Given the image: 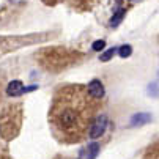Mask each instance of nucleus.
Segmentation results:
<instances>
[{
    "instance_id": "obj_1",
    "label": "nucleus",
    "mask_w": 159,
    "mask_h": 159,
    "mask_svg": "<svg viewBox=\"0 0 159 159\" xmlns=\"http://www.w3.org/2000/svg\"><path fill=\"white\" fill-rule=\"evenodd\" d=\"M98 101L84 85H65L57 90L51 107V123L57 131L70 137H77L93 123Z\"/></svg>"
},
{
    "instance_id": "obj_2",
    "label": "nucleus",
    "mask_w": 159,
    "mask_h": 159,
    "mask_svg": "<svg viewBox=\"0 0 159 159\" xmlns=\"http://www.w3.org/2000/svg\"><path fill=\"white\" fill-rule=\"evenodd\" d=\"M106 128H107V117L104 115V113H101V115H98L93 120L92 126H90V139L101 137V135L104 134V131H106Z\"/></svg>"
},
{
    "instance_id": "obj_3",
    "label": "nucleus",
    "mask_w": 159,
    "mask_h": 159,
    "mask_svg": "<svg viewBox=\"0 0 159 159\" xmlns=\"http://www.w3.org/2000/svg\"><path fill=\"white\" fill-rule=\"evenodd\" d=\"M87 90H88V93L92 95L95 99H101V98L104 96V85H102V82L98 80V79H93L92 82H90V84L87 85Z\"/></svg>"
},
{
    "instance_id": "obj_4",
    "label": "nucleus",
    "mask_w": 159,
    "mask_h": 159,
    "mask_svg": "<svg viewBox=\"0 0 159 159\" xmlns=\"http://www.w3.org/2000/svg\"><path fill=\"white\" fill-rule=\"evenodd\" d=\"M24 93H25V87H24V84H22L20 80H13V82L8 84V88H7V95L8 96L16 98V96H20Z\"/></svg>"
},
{
    "instance_id": "obj_5",
    "label": "nucleus",
    "mask_w": 159,
    "mask_h": 159,
    "mask_svg": "<svg viewBox=\"0 0 159 159\" xmlns=\"http://www.w3.org/2000/svg\"><path fill=\"white\" fill-rule=\"evenodd\" d=\"M151 121V115L147 112H142V113H134L132 118H131V126H143L147 123Z\"/></svg>"
},
{
    "instance_id": "obj_6",
    "label": "nucleus",
    "mask_w": 159,
    "mask_h": 159,
    "mask_svg": "<svg viewBox=\"0 0 159 159\" xmlns=\"http://www.w3.org/2000/svg\"><path fill=\"white\" fill-rule=\"evenodd\" d=\"M125 10H118L115 14H113L112 16V19H110V27H117L118 24H120V22L123 20V17H125Z\"/></svg>"
},
{
    "instance_id": "obj_7",
    "label": "nucleus",
    "mask_w": 159,
    "mask_h": 159,
    "mask_svg": "<svg viewBox=\"0 0 159 159\" xmlns=\"http://www.w3.org/2000/svg\"><path fill=\"white\" fill-rule=\"evenodd\" d=\"M98 153H99V143L92 142V143L88 145V154H87V157L88 159H95L98 156Z\"/></svg>"
},
{
    "instance_id": "obj_8",
    "label": "nucleus",
    "mask_w": 159,
    "mask_h": 159,
    "mask_svg": "<svg viewBox=\"0 0 159 159\" xmlns=\"http://www.w3.org/2000/svg\"><path fill=\"white\" fill-rule=\"evenodd\" d=\"M118 54H120L121 58H126V57H129V55L132 54V48L129 46V44H125V46H121V48L118 49Z\"/></svg>"
},
{
    "instance_id": "obj_9",
    "label": "nucleus",
    "mask_w": 159,
    "mask_h": 159,
    "mask_svg": "<svg viewBox=\"0 0 159 159\" xmlns=\"http://www.w3.org/2000/svg\"><path fill=\"white\" fill-rule=\"evenodd\" d=\"M115 48H110V49H107L106 52H102L101 54V61H109L112 57H113V54H115Z\"/></svg>"
},
{
    "instance_id": "obj_10",
    "label": "nucleus",
    "mask_w": 159,
    "mask_h": 159,
    "mask_svg": "<svg viewBox=\"0 0 159 159\" xmlns=\"http://www.w3.org/2000/svg\"><path fill=\"white\" fill-rule=\"evenodd\" d=\"M104 48H106V41L104 39H98V41H95L92 44V49L93 51H102Z\"/></svg>"
},
{
    "instance_id": "obj_11",
    "label": "nucleus",
    "mask_w": 159,
    "mask_h": 159,
    "mask_svg": "<svg viewBox=\"0 0 159 159\" xmlns=\"http://www.w3.org/2000/svg\"><path fill=\"white\" fill-rule=\"evenodd\" d=\"M148 95H150V96H153V98H156V96L159 95V88H157V85H156V84H151V85L148 87Z\"/></svg>"
},
{
    "instance_id": "obj_12",
    "label": "nucleus",
    "mask_w": 159,
    "mask_h": 159,
    "mask_svg": "<svg viewBox=\"0 0 159 159\" xmlns=\"http://www.w3.org/2000/svg\"><path fill=\"white\" fill-rule=\"evenodd\" d=\"M132 2H140V0H132Z\"/></svg>"
}]
</instances>
